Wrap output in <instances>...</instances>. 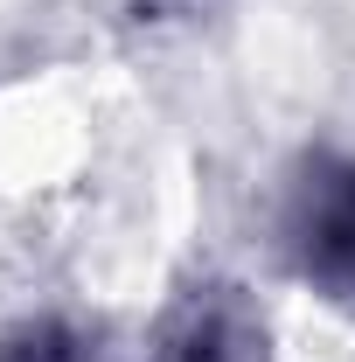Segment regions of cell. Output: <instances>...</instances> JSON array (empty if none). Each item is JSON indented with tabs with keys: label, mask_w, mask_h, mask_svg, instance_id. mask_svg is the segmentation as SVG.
Here are the masks:
<instances>
[{
	"label": "cell",
	"mask_w": 355,
	"mask_h": 362,
	"mask_svg": "<svg viewBox=\"0 0 355 362\" xmlns=\"http://www.w3.org/2000/svg\"><path fill=\"white\" fill-rule=\"evenodd\" d=\"M272 251L327 314L355 320V146H300L272 195Z\"/></svg>",
	"instance_id": "1"
},
{
	"label": "cell",
	"mask_w": 355,
	"mask_h": 362,
	"mask_svg": "<svg viewBox=\"0 0 355 362\" xmlns=\"http://www.w3.org/2000/svg\"><path fill=\"white\" fill-rule=\"evenodd\" d=\"M139 362H279V334L265 300L237 272L202 265L175 279V293L161 300Z\"/></svg>",
	"instance_id": "2"
},
{
	"label": "cell",
	"mask_w": 355,
	"mask_h": 362,
	"mask_svg": "<svg viewBox=\"0 0 355 362\" xmlns=\"http://www.w3.org/2000/svg\"><path fill=\"white\" fill-rule=\"evenodd\" d=\"M0 362H105V341L77 314L35 307V314H14L0 327Z\"/></svg>",
	"instance_id": "3"
}]
</instances>
